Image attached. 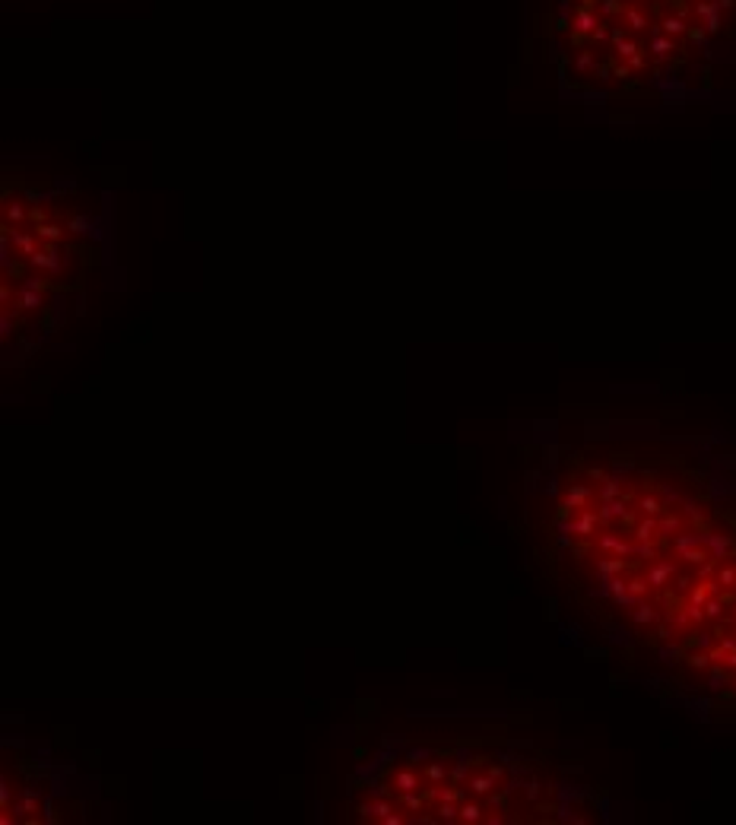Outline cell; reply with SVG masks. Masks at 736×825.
<instances>
[{"label": "cell", "instance_id": "3957f363", "mask_svg": "<svg viewBox=\"0 0 736 825\" xmlns=\"http://www.w3.org/2000/svg\"><path fill=\"white\" fill-rule=\"evenodd\" d=\"M92 222L55 191L3 181V330H38L89 270Z\"/></svg>", "mask_w": 736, "mask_h": 825}, {"label": "cell", "instance_id": "6da1fadb", "mask_svg": "<svg viewBox=\"0 0 736 825\" xmlns=\"http://www.w3.org/2000/svg\"><path fill=\"white\" fill-rule=\"evenodd\" d=\"M552 556L609 622L698 686L736 692V508L673 461L600 457L565 476Z\"/></svg>", "mask_w": 736, "mask_h": 825}, {"label": "cell", "instance_id": "7a4b0ae2", "mask_svg": "<svg viewBox=\"0 0 736 825\" xmlns=\"http://www.w3.org/2000/svg\"><path fill=\"white\" fill-rule=\"evenodd\" d=\"M558 80L584 96H670L736 64V0H546Z\"/></svg>", "mask_w": 736, "mask_h": 825}]
</instances>
